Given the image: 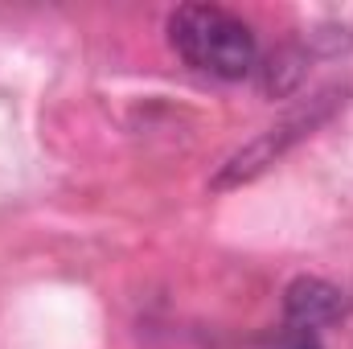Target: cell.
Listing matches in <instances>:
<instances>
[{
    "label": "cell",
    "instance_id": "cell-3",
    "mask_svg": "<svg viewBox=\"0 0 353 349\" xmlns=\"http://www.w3.org/2000/svg\"><path fill=\"white\" fill-rule=\"evenodd\" d=\"M267 349H325L321 346V333L316 329H304V325H283L275 337H271V346Z\"/></svg>",
    "mask_w": 353,
    "mask_h": 349
},
{
    "label": "cell",
    "instance_id": "cell-2",
    "mask_svg": "<svg viewBox=\"0 0 353 349\" xmlns=\"http://www.w3.org/2000/svg\"><path fill=\"white\" fill-rule=\"evenodd\" d=\"M283 312L292 325H304V329H325L333 325L341 312H345V292L329 279H316V275H300L296 283H288L283 292Z\"/></svg>",
    "mask_w": 353,
    "mask_h": 349
},
{
    "label": "cell",
    "instance_id": "cell-1",
    "mask_svg": "<svg viewBox=\"0 0 353 349\" xmlns=\"http://www.w3.org/2000/svg\"><path fill=\"white\" fill-rule=\"evenodd\" d=\"M169 46L176 58L214 79H247L259 58L255 29L222 4H181L169 12Z\"/></svg>",
    "mask_w": 353,
    "mask_h": 349
}]
</instances>
